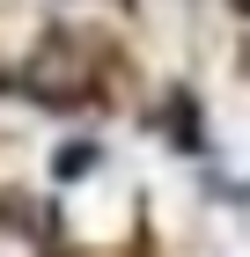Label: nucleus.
I'll return each instance as SVG.
<instances>
[{
  "mask_svg": "<svg viewBox=\"0 0 250 257\" xmlns=\"http://www.w3.org/2000/svg\"><path fill=\"white\" fill-rule=\"evenodd\" d=\"M96 74H103V59H96V44L89 37H44L37 44V59H30V96H44V103H89L96 96Z\"/></svg>",
  "mask_w": 250,
  "mask_h": 257,
  "instance_id": "obj_1",
  "label": "nucleus"
},
{
  "mask_svg": "<svg viewBox=\"0 0 250 257\" xmlns=\"http://www.w3.org/2000/svg\"><path fill=\"white\" fill-rule=\"evenodd\" d=\"M89 169H96V147H66L59 155V177H89Z\"/></svg>",
  "mask_w": 250,
  "mask_h": 257,
  "instance_id": "obj_2",
  "label": "nucleus"
},
{
  "mask_svg": "<svg viewBox=\"0 0 250 257\" xmlns=\"http://www.w3.org/2000/svg\"><path fill=\"white\" fill-rule=\"evenodd\" d=\"M235 8H243V15H250V0H235Z\"/></svg>",
  "mask_w": 250,
  "mask_h": 257,
  "instance_id": "obj_3",
  "label": "nucleus"
}]
</instances>
